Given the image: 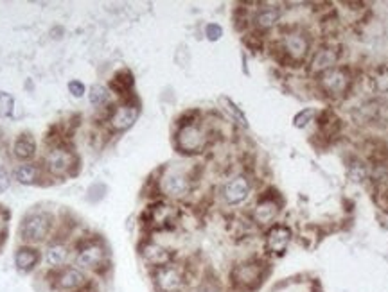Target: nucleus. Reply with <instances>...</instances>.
<instances>
[{
  "instance_id": "nucleus-1",
  "label": "nucleus",
  "mask_w": 388,
  "mask_h": 292,
  "mask_svg": "<svg viewBox=\"0 0 388 292\" xmlns=\"http://www.w3.org/2000/svg\"><path fill=\"white\" fill-rule=\"evenodd\" d=\"M72 263L87 275L97 278V276L106 275L112 268V251H110L106 240L99 235L79 237L74 242Z\"/></svg>"
},
{
  "instance_id": "nucleus-2",
  "label": "nucleus",
  "mask_w": 388,
  "mask_h": 292,
  "mask_svg": "<svg viewBox=\"0 0 388 292\" xmlns=\"http://www.w3.org/2000/svg\"><path fill=\"white\" fill-rule=\"evenodd\" d=\"M270 275V262L265 256H247L232 263L228 271V291L256 292Z\"/></svg>"
},
{
  "instance_id": "nucleus-3",
  "label": "nucleus",
  "mask_w": 388,
  "mask_h": 292,
  "mask_svg": "<svg viewBox=\"0 0 388 292\" xmlns=\"http://www.w3.org/2000/svg\"><path fill=\"white\" fill-rule=\"evenodd\" d=\"M149 280L155 292H189L190 287L200 282L196 280L194 265L182 260H174L167 265L151 269Z\"/></svg>"
},
{
  "instance_id": "nucleus-4",
  "label": "nucleus",
  "mask_w": 388,
  "mask_h": 292,
  "mask_svg": "<svg viewBox=\"0 0 388 292\" xmlns=\"http://www.w3.org/2000/svg\"><path fill=\"white\" fill-rule=\"evenodd\" d=\"M56 233V217L47 210H33L25 214L18 226V239L22 244L40 247Z\"/></svg>"
},
{
  "instance_id": "nucleus-5",
  "label": "nucleus",
  "mask_w": 388,
  "mask_h": 292,
  "mask_svg": "<svg viewBox=\"0 0 388 292\" xmlns=\"http://www.w3.org/2000/svg\"><path fill=\"white\" fill-rule=\"evenodd\" d=\"M173 144L180 154L196 156V154H202L211 144V131L198 119L180 120Z\"/></svg>"
},
{
  "instance_id": "nucleus-6",
  "label": "nucleus",
  "mask_w": 388,
  "mask_h": 292,
  "mask_svg": "<svg viewBox=\"0 0 388 292\" xmlns=\"http://www.w3.org/2000/svg\"><path fill=\"white\" fill-rule=\"evenodd\" d=\"M78 154L67 142H54L47 149L46 156L41 160V167L49 177L74 176L78 170Z\"/></svg>"
},
{
  "instance_id": "nucleus-7",
  "label": "nucleus",
  "mask_w": 388,
  "mask_h": 292,
  "mask_svg": "<svg viewBox=\"0 0 388 292\" xmlns=\"http://www.w3.org/2000/svg\"><path fill=\"white\" fill-rule=\"evenodd\" d=\"M193 187V174L189 170H183L182 167H176V165L164 167L157 180L158 194L169 201H182V199L189 198Z\"/></svg>"
},
{
  "instance_id": "nucleus-8",
  "label": "nucleus",
  "mask_w": 388,
  "mask_h": 292,
  "mask_svg": "<svg viewBox=\"0 0 388 292\" xmlns=\"http://www.w3.org/2000/svg\"><path fill=\"white\" fill-rule=\"evenodd\" d=\"M277 52L282 61L289 65H304L311 56V40L304 31L288 29L277 43Z\"/></svg>"
},
{
  "instance_id": "nucleus-9",
  "label": "nucleus",
  "mask_w": 388,
  "mask_h": 292,
  "mask_svg": "<svg viewBox=\"0 0 388 292\" xmlns=\"http://www.w3.org/2000/svg\"><path fill=\"white\" fill-rule=\"evenodd\" d=\"M47 284L54 292H79L87 287L94 276L87 275L74 263H69L58 271H46Z\"/></svg>"
},
{
  "instance_id": "nucleus-10",
  "label": "nucleus",
  "mask_w": 388,
  "mask_h": 292,
  "mask_svg": "<svg viewBox=\"0 0 388 292\" xmlns=\"http://www.w3.org/2000/svg\"><path fill=\"white\" fill-rule=\"evenodd\" d=\"M139 117H141V103L135 97H130L120 101L116 106H110L104 122L112 133H124L135 126Z\"/></svg>"
},
{
  "instance_id": "nucleus-11",
  "label": "nucleus",
  "mask_w": 388,
  "mask_h": 292,
  "mask_svg": "<svg viewBox=\"0 0 388 292\" xmlns=\"http://www.w3.org/2000/svg\"><path fill=\"white\" fill-rule=\"evenodd\" d=\"M72 255H74V242L65 239L63 235L54 233L53 239L41 251V263L46 265V271H58L72 263Z\"/></svg>"
},
{
  "instance_id": "nucleus-12",
  "label": "nucleus",
  "mask_w": 388,
  "mask_h": 292,
  "mask_svg": "<svg viewBox=\"0 0 388 292\" xmlns=\"http://www.w3.org/2000/svg\"><path fill=\"white\" fill-rule=\"evenodd\" d=\"M318 90L322 92L329 99H342L343 95H347L352 85V74L347 66H335L324 74L317 75Z\"/></svg>"
},
{
  "instance_id": "nucleus-13",
  "label": "nucleus",
  "mask_w": 388,
  "mask_h": 292,
  "mask_svg": "<svg viewBox=\"0 0 388 292\" xmlns=\"http://www.w3.org/2000/svg\"><path fill=\"white\" fill-rule=\"evenodd\" d=\"M293 242V230L286 222H279L266 228L263 235V249L268 258H281L288 253L289 246Z\"/></svg>"
},
{
  "instance_id": "nucleus-14",
  "label": "nucleus",
  "mask_w": 388,
  "mask_h": 292,
  "mask_svg": "<svg viewBox=\"0 0 388 292\" xmlns=\"http://www.w3.org/2000/svg\"><path fill=\"white\" fill-rule=\"evenodd\" d=\"M178 212L176 206H173L167 201H155L153 205H149L142 217V226L148 228L149 231H165L174 228L178 222Z\"/></svg>"
},
{
  "instance_id": "nucleus-15",
  "label": "nucleus",
  "mask_w": 388,
  "mask_h": 292,
  "mask_svg": "<svg viewBox=\"0 0 388 292\" xmlns=\"http://www.w3.org/2000/svg\"><path fill=\"white\" fill-rule=\"evenodd\" d=\"M281 210H282V201L281 198H279V194L265 192V194H261L259 199H257L256 205H254L250 217H252V222L257 228L266 230V228H270L272 224H275Z\"/></svg>"
},
{
  "instance_id": "nucleus-16",
  "label": "nucleus",
  "mask_w": 388,
  "mask_h": 292,
  "mask_svg": "<svg viewBox=\"0 0 388 292\" xmlns=\"http://www.w3.org/2000/svg\"><path fill=\"white\" fill-rule=\"evenodd\" d=\"M139 256H141L142 263H144L148 271L151 269L162 268V265H167V263L178 260L176 251L171 249L169 246L158 242L155 239H144L139 246Z\"/></svg>"
},
{
  "instance_id": "nucleus-17",
  "label": "nucleus",
  "mask_w": 388,
  "mask_h": 292,
  "mask_svg": "<svg viewBox=\"0 0 388 292\" xmlns=\"http://www.w3.org/2000/svg\"><path fill=\"white\" fill-rule=\"evenodd\" d=\"M219 196L221 201L227 206H240L248 201V198L252 196V182L247 174H235V176L228 177L227 182L219 189Z\"/></svg>"
},
{
  "instance_id": "nucleus-18",
  "label": "nucleus",
  "mask_w": 388,
  "mask_h": 292,
  "mask_svg": "<svg viewBox=\"0 0 388 292\" xmlns=\"http://www.w3.org/2000/svg\"><path fill=\"white\" fill-rule=\"evenodd\" d=\"M338 61H340V47L333 45V43H327V45L318 47L317 50L311 52L310 72L317 78V75L324 74V72L338 66Z\"/></svg>"
},
{
  "instance_id": "nucleus-19",
  "label": "nucleus",
  "mask_w": 388,
  "mask_h": 292,
  "mask_svg": "<svg viewBox=\"0 0 388 292\" xmlns=\"http://www.w3.org/2000/svg\"><path fill=\"white\" fill-rule=\"evenodd\" d=\"M13 263L20 275H31L41 265V251L36 246H27V244H20L17 247V251L13 255Z\"/></svg>"
},
{
  "instance_id": "nucleus-20",
  "label": "nucleus",
  "mask_w": 388,
  "mask_h": 292,
  "mask_svg": "<svg viewBox=\"0 0 388 292\" xmlns=\"http://www.w3.org/2000/svg\"><path fill=\"white\" fill-rule=\"evenodd\" d=\"M282 17L281 8H277V6H261V8L256 9L252 17V25L254 31L257 33H268L272 31L273 27L279 25V20Z\"/></svg>"
},
{
  "instance_id": "nucleus-21",
  "label": "nucleus",
  "mask_w": 388,
  "mask_h": 292,
  "mask_svg": "<svg viewBox=\"0 0 388 292\" xmlns=\"http://www.w3.org/2000/svg\"><path fill=\"white\" fill-rule=\"evenodd\" d=\"M36 140H34V136L31 133H20L15 144H13V156L20 160L22 163H29L36 156Z\"/></svg>"
},
{
  "instance_id": "nucleus-22",
  "label": "nucleus",
  "mask_w": 388,
  "mask_h": 292,
  "mask_svg": "<svg viewBox=\"0 0 388 292\" xmlns=\"http://www.w3.org/2000/svg\"><path fill=\"white\" fill-rule=\"evenodd\" d=\"M133 85H135V79H133L132 71L120 68L113 74L112 81H110V92L119 95L120 101L130 99V97H133Z\"/></svg>"
},
{
  "instance_id": "nucleus-23",
  "label": "nucleus",
  "mask_w": 388,
  "mask_h": 292,
  "mask_svg": "<svg viewBox=\"0 0 388 292\" xmlns=\"http://www.w3.org/2000/svg\"><path fill=\"white\" fill-rule=\"evenodd\" d=\"M43 177H46L43 167L38 163H33V161H29V163H20L17 169H15V180H17L20 185H38V183H41Z\"/></svg>"
},
{
  "instance_id": "nucleus-24",
  "label": "nucleus",
  "mask_w": 388,
  "mask_h": 292,
  "mask_svg": "<svg viewBox=\"0 0 388 292\" xmlns=\"http://www.w3.org/2000/svg\"><path fill=\"white\" fill-rule=\"evenodd\" d=\"M110 99H112V92L106 85H101V82H94L88 90V101H90L92 106L95 110H101V108L110 106Z\"/></svg>"
},
{
  "instance_id": "nucleus-25",
  "label": "nucleus",
  "mask_w": 388,
  "mask_h": 292,
  "mask_svg": "<svg viewBox=\"0 0 388 292\" xmlns=\"http://www.w3.org/2000/svg\"><path fill=\"white\" fill-rule=\"evenodd\" d=\"M219 103L223 104V110L227 111L228 115H230V119L234 120V122H237L241 126V128L248 129V119L247 115L243 113V110H241L237 104L234 103V101L230 99V97H227V95H223L221 99H219Z\"/></svg>"
},
{
  "instance_id": "nucleus-26",
  "label": "nucleus",
  "mask_w": 388,
  "mask_h": 292,
  "mask_svg": "<svg viewBox=\"0 0 388 292\" xmlns=\"http://www.w3.org/2000/svg\"><path fill=\"white\" fill-rule=\"evenodd\" d=\"M189 292H225L223 285L211 276H202L198 284H194Z\"/></svg>"
},
{
  "instance_id": "nucleus-27",
  "label": "nucleus",
  "mask_w": 388,
  "mask_h": 292,
  "mask_svg": "<svg viewBox=\"0 0 388 292\" xmlns=\"http://www.w3.org/2000/svg\"><path fill=\"white\" fill-rule=\"evenodd\" d=\"M318 111L314 108H304L293 117V126L297 129H306L311 122H314Z\"/></svg>"
},
{
  "instance_id": "nucleus-28",
  "label": "nucleus",
  "mask_w": 388,
  "mask_h": 292,
  "mask_svg": "<svg viewBox=\"0 0 388 292\" xmlns=\"http://www.w3.org/2000/svg\"><path fill=\"white\" fill-rule=\"evenodd\" d=\"M347 174L349 177H351L352 182L359 183V182H363L365 177H367L368 170L367 167H365L363 161H359V160H354L351 165H349V169H347Z\"/></svg>"
},
{
  "instance_id": "nucleus-29",
  "label": "nucleus",
  "mask_w": 388,
  "mask_h": 292,
  "mask_svg": "<svg viewBox=\"0 0 388 292\" xmlns=\"http://www.w3.org/2000/svg\"><path fill=\"white\" fill-rule=\"evenodd\" d=\"M13 110H15V99H13L8 92L0 90V119L11 117Z\"/></svg>"
},
{
  "instance_id": "nucleus-30",
  "label": "nucleus",
  "mask_w": 388,
  "mask_h": 292,
  "mask_svg": "<svg viewBox=\"0 0 388 292\" xmlns=\"http://www.w3.org/2000/svg\"><path fill=\"white\" fill-rule=\"evenodd\" d=\"M104 194H106V185H104V183H94V185L88 189L87 199L90 203H99L101 199L104 198Z\"/></svg>"
},
{
  "instance_id": "nucleus-31",
  "label": "nucleus",
  "mask_w": 388,
  "mask_h": 292,
  "mask_svg": "<svg viewBox=\"0 0 388 292\" xmlns=\"http://www.w3.org/2000/svg\"><path fill=\"white\" fill-rule=\"evenodd\" d=\"M67 90H69V94H71L74 99H81L83 95L87 94V87H85L83 81H79V79H71V81L67 82Z\"/></svg>"
},
{
  "instance_id": "nucleus-32",
  "label": "nucleus",
  "mask_w": 388,
  "mask_h": 292,
  "mask_svg": "<svg viewBox=\"0 0 388 292\" xmlns=\"http://www.w3.org/2000/svg\"><path fill=\"white\" fill-rule=\"evenodd\" d=\"M8 224H9V210L0 205V247L6 242L8 237Z\"/></svg>"
},
{
  "instance_id": "nucleus-33",
  "label": "nucleus",
  "mask_w": 388,
  "mask_h": 292,
  "mask_svg": "<svg viewBox=\"0 0 388 292\" xmlns=\"http://www.w3.org/2000/svg\"><path fill=\"white\" fill-rule=\"evenodd\" d=\"M205 36L209 41H218L221 40V36H223V27L219 24H207L205 25Z\"/></svg>"
},
{
  "instance_id": "nucleus-34",
  "label": "nucleus",
  "mask_w": 388,
  "mask_h": 292,
  "mask_svg": "<svg viewBox=\"0 0 388 292\" xmlns=\"http://www.w3.org/2000/svg\"><path fill=\"white\" fill-rule=\"evenodd\" d=\"M9 185H11V174L8 173V169L0 167V194H4Z\"/></svg>"
}]
</instances>
